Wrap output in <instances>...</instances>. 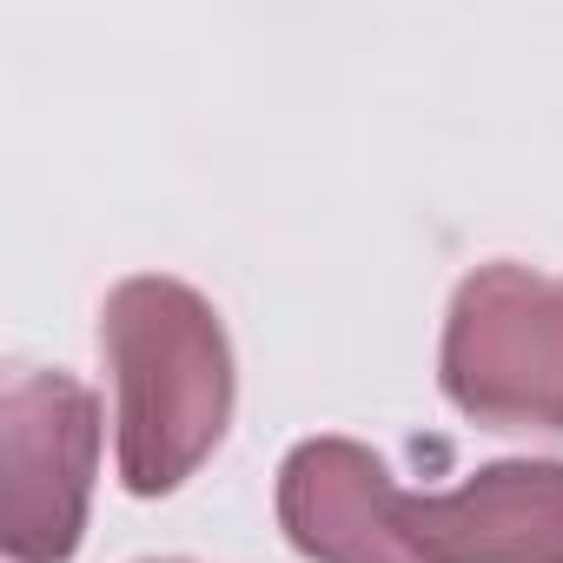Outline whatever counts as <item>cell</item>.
<instances>
[{
	"label": "cell",
	"instance_id": "7a4b0ae2",
	"mask_svg": "<svg viewBox=\"0 0 563 563\" xmlns=\"http://www.w3.org/2000/svg\"><path fill=\"white\" fill-rule=\"evenodd\" d=\"M444 391L504 431H563V278L523 265L471 272L444 325Z\"/></svg>",
	"mask_w": 563,
	"mask_h": 563
},
{
	"label": "cell",
	"instance_id": "5b68a950",
	"mask_svg": "<svg viewBox=\"0 0 563 563\" xmlns=\"http://www.w3.org/2000/svg\"><path fill=\"white\" fill-rule=\"evenodd\" d=\"M278 523L312 563H418L385 464L352 438H312L286 457Z\"/></svg>",
	"mask_w": 563,
	"mask_h": 563
},
{
	"label": "cell",
	"instance_id": "6da1fadb",
	"mask_svg": "<svg viewBox=\"0 0 563 563\" xmlns=\"http://www.w3.org/2000/svg\"><path fill=\"white\" fill-rule=\"evenodd\" d=\"M107 358L120 372V477L159 497L192 477L232 411V352L212 306L179 278H126L107 299Z\"/></svg>",
	"mask_w": 563,
	"mask_h": 563
},
{
	"label": "cell",
	"instance_id": "3957f363",
	"mask_svg": "<svg viewBox=\"0 0 563 563\" xmlns=\"http://www.w3.org/2000/svg\"><path fill=\"white\" fill-rule=\"evenodd\" d=\"M100 411L60 372H21L0 398V543L14 563H60L80 543Z\"/></svg>",
	"mask_w": 563,
	"mask_h": 563
},
{
	"label": "cell",
	"instance_id": "277c9868",
	"mask_svg": "<svg viewBox=\"0 0 563 563\" xmlns=\"http://www.w3.org/2000/svg\"><path fill=\"white\" fill-rule=\"evenodd\" d=\"M418 563H563V464H490L451 497H405Z\"/></svg>",
	"mask_w": 563,
	"mask_h": 563
}]
</instances>
